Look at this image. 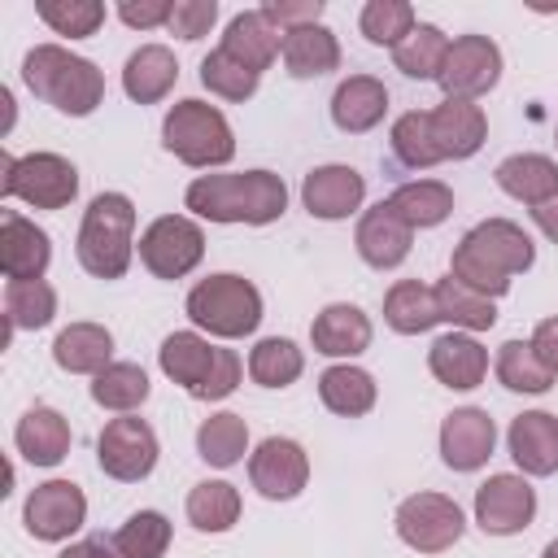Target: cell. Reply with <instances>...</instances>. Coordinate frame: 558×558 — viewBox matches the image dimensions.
I'll return each mask as SVG.
<instances>
[{
  "instance_id": "3957f363",
  "label": "cell",
  "mask_w": 558,
  "mask_h": 558,
  "mask_svg": "<svg viewBox=\"0 0 558 558\" xmlns=\"http://www.w3.org/2000/svg\"><path fill=\"white\" fill-rule=\"evenodd\" d=\"M22 83L65 118H87L105 100V74L96 70V61L61 44H35L22 57Z\"/></svg>"
},
{
  "instance_id": "f35d334b",
  "label": "cell",
  "mask_w": 558,
  "mask_h": 558,
  "mask_svg": "<svg viewBox=\"0 0 558 558\" xmlns=\"http://www.w3.org/2000/svg\"><path fill=\"white\" fill-rule=\"evenodd\" d=\"M305 371V353L288 336H266L248 349V379L262 388H288Z\"/></svg>"
},
{
  "instance_id": "ac0fdd59",
  "label": "cell",
  "mask_w": 558,
  "mask_h": 558,
  "mask_svg": "<svg viewBox=\"0 0 558 558\" xmlns=\"http://www.w3.org/2000/svg\"><path fill=\"white\" fill-rule=\"evenodd\" d=\"M427 118H432V140H436L440 161H466L488 140V118L475 100H449L445 96L436 109H427Z\"/></svg>"
},
{
  "instance_id": "8fae6325",
  "label": "cell",
  "mask_w": 558,
  "mask_h": 558,
  "mask_svg": "<svg viewBox=\"0 0 558 558\" xmlns=\"http://www.w3.org/2000/svg\"><path fill=\"white\" fill-rule=\"evenodd\" d=\"M497 78H501V48L488 35H458L436 74L449 100H480L497 87Z\"/></svg>"
},
{
  "instance_id": "ba28073f",
  "label": "cell",
  "mask_w": 558,
  "mask_h": 558,
  "mask_svg": "<svg viewBox=\"0 0 558 558\" xmlns=\"http://www.w3.org/2000/svg\"><path fill=\"white\" fill-rule=\"evenodd\" d=\"M140 262L153 279H183L205 257V231L187 214H161L140 231Z\"/></svg>"
},
{
  "instance_id": "7dc6e473",
  "label": "cell",
  "mask_w": 558,
  "mask_h": 558,
  "mask_svg": "<svg viewBox=\"0 0 558 558\" xmlns=\"http://www.w3.org/2000/svg\"><path fill=\"white\" fill-rule=\"evenodd\" d=\"M214 22H218V0H174V13H170L166 31L187 39V44H196V39H205L214 31Z\"/></svg>"
},
{
  "instance_id": "816d5d0a",
  "label": "cell",
  "mask_w": 558,
  "mask_h": 558,
  "mask_svg": "<svg viewBox=\"0 0 558 558\" xmlns=\"http://www.w3.org/2000/svg\"><path fill=\"white\" fill-rule=\"evenodd\" d=\"M532 340V349H536V357L554 371V379H558V314H549V318H541L536 323V331L527 336Z\"/></svg>"
},
{
  "instance_id": "6da1fadb",
  "label": "cell",
  "mask_w": 558,
  "mask_h": 558,
  "mask_svg": "<svg viewBox=\"0 0 558 558\" xmlns=\"http://www.w3.org/2000/svg\"><path fill=\"white\" fill-rule=\"evenodd\" d=\"M532 262H536V244H532V235L519 222H510V218H484V222H475L453 244L449 275L462 288L497 301V296L510 292L514 275L532 270Z\"/></svg>"
},
{
  "instance_id": "f1b7e54d",
  "label": "cell",
  "mask_w": 558,
  "mask_h": 558,
  "mask_svg": "<svg viewBox=\"0 0 558 558\" xmlns=\"http://www.w3.org/2000/svg\"><path fill=\"white\" fill-rule=\"evenodd\" d=\"M222 52H231L235 61H244L248 70H270V61L279 57V48H283V35L266 22V13L262 9H244V13H235L231 22H227V31H222V44H218Z\"/></svg>"
},
{
  "instance_id": "7a4b0ae2",
  "label": "cell",
  "mask_w": 558,
  "mask_h": 558,
  "mask_svg": "<svg viewBox=\"0 0 558 558\" xmlns=\"http://www.w3.org/2000/svg\"><path fill=\"white\" fill-rule=\"evenodd\" d=\"M183 205L205 222H244L266 227L288 209V183L275 170H240V174H201L187 183Z\"/></svg>"
},
{
  "instance_id": "9a60e30c",
  "label": "cell",
  "mask_w": 558,
  "mask_h": 558,
  "mask_svg": "<svg viewBox=\"0 0 558 558\" xmlns=\"http://www.w3.org/2000/svg\"><path fill=\"white\" fill-rule=\"evenodd\" d=\"M436 445H440V462L449 471H458V475L480 471L497 449V423L480 405H458L445 414Z\"/></svg>"
},
{
  "instance_id": "4dcf8cb0",
  "label": "cell",
  "mask_w": 558,
  "mask_h": 558,
  "mask_svg": "<svg viewBox=\"0 0 558 558\" xmlns=\"http://www.w3.org/2000/svg\"><path fill=\"white\" fill-rule=\"evenodd\" d=\"M318 401L331 414H340V418H362V414L375 410L379 388H375V375L371 371H362L353 362H336V366H327L318 375Z\"/></svg>"
},
{
  "instance_id": "836d02e7",
  "label": "cell",
  "mask_w": 558,
  "mask_h": 558,
  "mask_svg": "<svg viewBox=\"0 0 558 558\" xmlns=\"http://www.w3.org/2000/svg\"><path fill=\"white\" fill-rule=\"evenodd\" d=\"M493 371H497V384L510 388V392H523V397H541L554 388V371L536 357L532 340H506L493 357Z\"/></svg>"
},
{
  "instance_id": "bcb514c9",
  "label": "cell",
  "mask_w": 558,
  "mask_h": 558,
  "mask_svg": "<svg viewBox=\"0 0 558 558\" xmlns=\"http://www.w3.org/2000/svg\"><path fill=\"white\" fill-rule=\"evenodd\" d=\"M201 83H205L214 96H222V100H248V96L257 92L262 74H257V70H248L244 61H235L231 52L214 48V52L201 61Z\"/></svg>"
},
{
  "instance_id": "4fadbf2b",
  "label": "cell",
  "mask_w": 558,
  "mask_h": 558,
  "mask_svg": "<svg viewBox=\"0 0 558 558\" xmlns=\"http://www.w3.org/2000/svg\"><path fill=\"white\" fill-rule=\"evenodd\" d=\"M22 523L35 541H70L83 523H87V497L74 480H44L31 488L26 506H22Z\"/></svg>"
},
{
  "instance_id": "f907efd6",
  "label": "cell",
  "mask_w": 558,
  "mask_h": 558,
  "mask_svg": "<svg viewBox=\"0 0 558 558\" xmlns=\"http://www.w3.org/2000/svg\"><path fill=\"white\" fill-rule=\"evenodd\" d=\"M170 13H174V0H122V4H118V17H122L131 31L170 26Z\"/></svg>"
},
{
  "instance_id": "7c38bea8",
  "label": "cell",
  "mask_w": 558,
  "mask_h": 558,
  "mask_svg": "<svg viewBox=\"0 0 558 558\" xmlns=\"http://www.w3.org/2000/svg\"><path fill=\"white\" fill-rule=\"evenodd\" d=\"M471 510H475L480 532H488V536H514V532L532 527V519H536V488L527 484V475L501 471V475H488L475 488V506Z\"/></svg>"
},
{
  "instance_id": "c3c4849f",
  "label": "cell",
  "mask_w": 558,
  "mask_h": 558,
  "mask_svg": "<svg viewBox=\"0 0 558 558\" xmlns=\"http://www.w3.org/2000/svg\"><path fill=\"white\" fill-rule=\"evenodd\" d=\"M240 379H244L240 353H235V349H218V353H214V366H209V375H205V384H201L192 397H196V401H222V397H231V392L240 388Z\"/></svg>"
},
{
  "instance_id": "f5cc1de1",
  "label": "cell",
  "mask_w": 558,
  "mask_h": 558,
  "mask_svg": "<svg viewBox=\"0 0 558 558\" xmlns=\"http://www.w3.org/2000/svg\"><path fill=\"white\" fill-rule=\"evenodd\" d=\"M57 558H118V549H113V541H109V536H87V541L65 545Z\"/></svg>"
},
{
  "instance_id": "ffe728a7",
  "label": "cell",
  "mask_w": 558,
  "mask_h": 558,
  "mask_svg": "<svg viewBox=\"0 0 558 558\" xmlns=\"http://www.w3.org/2000/svg\"><path fill=\"white\" fill-rule=\"evenodd\" d=\"M371 336H375V327H371V318H366L353 301H331V305H323V310L314 314V323H310V344H314V353L340 357V362L366 353V349H371Z\"/></svg>"
},
{
  "instance_id": "83f0119b",
  "label": "cell",
  "mask_w": 558,
  "mask_h": 558,
  "mask_svg": "<svg viewBox=\"0 0 558 558\" xmlns=\"http://www.w3.org/2000/svg\"><path fill=\"white\" fill-rule=\"evenodd\" d=\"M384 205L410 231H427V227H440L453 214V187L440 183V179H410V183H397Z\"/></svg>"
},
{
  "instance_id": "ab89813d",
  "label": "cell",
  "mask_w": 558,
  "mask_h": 558,
  "mask_svg": "<svg viewBox=\"0 0 558 558\" xmlns=\"http://www.w3.org/2000/svg\"><path fill=\"white\" fill-rule=\"evenodd\" d=\"M449 44H453V39H449L440 26L418 22V26L392 48V65H397L405 78H436L440 65H445V57H449Z\"/></svg>"
},
{
  "instance_id": "e0dca14e",
  "label": "cell",
  "mask_w": 558,
  "mask_h": 558,
  "mask_svg": "<svg viewBox=\"0 0 558 558\" xmlns=\"http://www.w3.org/2000/svg\"><path fill=\"white\" fill-rule=\"evenodd\" d=\"M506 449L527 480H545L558 471V414L549 410H523L506 427Z\"/></svg>"
},
{
  "instance_id": "e575fe53",
  "label": "cell",
  "mask_w": 558,
  "mask_h": 558,
  "mask_svg": "<svg viewBox=\"0 0 558 558\" xmlns=\"http://www.w3.org/2000/svg\"><path fill=\"white\" fill-rule=\"evenodd\" d=\"M153 384H148V371L140 362H109L100 375H92V401L100 410H113V414H131L148 401Z\"/></svg>"
},
{
  "instance_id": "d6a6232c",
  "label": "cell",
  "mask_w": 558,
  "mask_h": 558,
  "mask_svg": "<svg viewBox=\"0 0 558 558\" xmlns=\"http://www.w3.org/2000/svg\"><path fill=\"white\" fill-rule=\"evenodd\" d=\"M214 353H218V344H209L201 331H170L157 349V366H161L166 379H174L192 397L205 384V375L214 366Z\"/></svg>"
},
{
  "instance_id": "cb8c5ba5",
  "label": "cell",
  "mask_w": 558,
  "mask_h": 558,
  "mask_svg": "<svg viewBox=\"0 0 558 558\" xmlns=\"http://www.w3.org/2000/svg\"><path fill=\"white\" fill-rule=\"evenodd\" d=\"M70 418L52 405H31L13 427V445L31 466H57L70 453Z\"/></svg>"
},
{
  "instance_id": "ee69618b",
  "label": "cell",
  "mask_w": 558,
  "mask_h": 558,
  "mask_svg": "<svg viewBox=\"0 0 558 558\" xmlns=\"http://www.w3.org/2000/svg\"><path fill=\"white\" fill-rule=\"evenodd\" d=\"M35 13L52 35H65V39H87L109 17V9L100 0H39Z\"/></svg>"
},
{
  "instance_id": "7402d4cb",
  "label": "cell",
  "mask_w": 558,
  "mask_h": 558,
  "mask_svg": "<svg viewBox=\"0 0 558 558\" xmlns=\"http://www.w3.org/2000/svg\"><path fill=\"white\" fill-rule=\"evenodd\" d=\"M410 240H414V231L379 201V205H371L362 218H357V231H353V248H357V257L371 266V270H392V266H401L405 257H410Z\"/></svg>"
},
{
  "instance_id": "5b68a950",
  "label": "cell",
  "mask_w": 558,
  "mask_h": 558,
  "mask_svg": "<svg viewBox=\"0 0 558 558\" xmlns=\"http://www.w3.org/2000/svg\"><path fill=\"white\" fill-rule=\"evenodd\" d=\"M161 144L192 170H214L235 157V131L209 100H174L161 118Z\"/></svg>"
},
{
  "instance_id": "9c48e42d",
  "label": "cell",
  "mask_w": 558,
  "mask_h": 558,
  "mask_svg": "<svg viewBox=\"0 0 558 558\" xmlns=\"http://www.w3.org/2000/svg\"><path fill=\"white\" fill-rule=\"evenodd\" d=\"M392 527H397L401 545H410L414 554H445V549H453L462 541L466 514L445 493H410L397 506Z\"/></svg>"
},
{
  "instance_id": "7bdbcfd3",
  "label": "cell",
  "mask_w": 558,
  "mask_h": 558,
  "mask_svg": "<svg viewBox=\"0 0 558 558\" xmlns=\"http://www.w3.org/2000/svg\"><path fill=\"white\" fill-rule=\"evenodd\" d=\"M388 144H392V157H397L401 166H410V170H427V166L440 161L436 140H432V118H427V109L401 113V118L392 122V131H388Z\"/></svg>"
},
{
  "instance_id": "2e32d148",
  "label": "cell",
  "mask_w": 558,
  "mask_h": 558,
  "mask_svg": "<svg viewBox=\"0 0 558 558\" xmlns=\"http://www.w3.org/2000/svg\"><path fill=\"white\" fill-rule=\"evenodd\" d=\"M366 201V179L353 170V166H314L305 179H301V205L310 209V218H323V222H340L349 214H357Z\"/></svg>"
},
{
  "instance_id": "11a10c76",
  "label": "cell",
  "mask_w": 558,
  "mask_h": 558,
  "mask_svg": "<svg viewBox=\"0 0 558 558\" xmlns=\"http://www.w3.org/2000/svg\"><path fill=\"white\" fill-rule=\"evenodd\" d=\"M541 558H558V536H554V541H549V545L541 549Z\"/></svg>"
},
{
  "instance_id": "5bb4252c",
  "label": "cell",
  "mask_w": 558,
  "mask_h": 558,
  "mask_svg": "<svg viewBox=\"0 0 558 558\" xmlns=\"http://www.w3.org/2000/svg\"><path fill=\"white\" fill-rule=\"evenodd\" d=\"M248 484L266 501H292L310 484V453L292 436H266L248 453Z\"/></svg>"
},
{
  "instance_id": "681fc988",
  "label": "cell",
  "mask_w": 558,
  "mask_h": 558,
  "mask_svg": "<svg viewBox=\"0 0 558 558\" xmlns=\"http://www.w3.org/2000/svg\"><path fill=\"white\" fill-rule=\"evenodd\" d=\"M262 13H266V22L279 35H288V31H301V26L323 22V0H266Z\"/></svg>"
},
{
  "instance_id": "f546056e",
  "label": "cell",
  "mask_w": 558,
  "mask_h": 558,
  "mask_svg": "<svg viewBox=\"0 0 558 558\" xmlns=\"http://www.w3.org/2000/svg\"><path fill=\"white\" fill-rule=\"evenodd\" d=\"M279 57H283V65H288L292 78H323V74L340 70V39H336L331 26L314 22V26L288 31Z\"/></svg>"
},
{
  "instance_id": "8d00e7d4",
  "label": "cell",
  "mask_w": 558,
  "mask_h": 558,
  "mask_svg": "<svg viewBox=\"0 0 558 558\" xmlns=\"http://www.w3.org/2000/svg\"><path fill=\"white\" fill-rule=\"evenodd\" d=\"M436 288V310H440V323H449L453 331H488L493 323H497V305L488 301V296H480V292H471V288H462L453 275H445V279H436L432 283Z\"/></svg>"
},
{
  "instance_id": "277c9868",
  "label": "cell",
  "mask_w": 558,
  "mask_h": 558,
  "mask_svg": "<svg viewBox=\"0 0 558 558\" xmlns=\"http://www.w3.org/2000/svg\"><path fill=\"white\" fill-rule=\"evenodd\" d=\"M74 253L92 279H122L135 257V201L126 192L92 196L78 222Z\"/></svg>"
},
{
  "instance_id": "44dd1931",
  "label": "cell",
  "mask_w": 558,
  "mask_h": 558,
  "mask_svg": "<svg viewBox=\"0 0 558 558\" xmlns=\"http://www.w3.org/2000/svg\"><path fill=\"white\" fill-rule=\"evenodd\" d=\"M427 371L436 375V384H445L453 392H471L488 375V349L471 331H445L427 349Z\"/></svg>"
},
{
  "instance_id": "484cf974",
  "label": "cell",
  "mask_w": 558,
  "mask_h": 558,
  "mask_svg": "<svg viewBox=\"0 0 558 558\" xmlns=\"http://www.w3.org/2000/svg\"><path fill=\"white\" fill-rule=\"evenodd\" d=\"M179 83V61L166 44H140L122 65V92L135 105H157Z\"/></svg>"
},
{
  "instance_id": "52a82bcc",
  "label": "cell",
  "mask_w": 558,
  "mask_h": 558,
  "mask_svg": "<svg viewBox=\"0 0 558 558\" xmlns=\"http://www.w3.org/2000/svg\"><path fill=\"white\" fill-rule=\"evenodd\" d=\"M0 196L26 201L31 209H65L78 196V166L61 153H4Z\"/></svg>"
},
{
  "instance_id": "8992f818",
  "label": "cell",
  "mask_w": 558,
  "mask_h": 558,
  "mask_svg": "<svg viewBox=\"0 0 558 558\" xmlns=\"http://www.w3.org/2000/svg\"><path fill=\"white\" fill-rule=\"evenodd\" d=\"M183 310H187V318L201 331H209L218 340H244L262 323V292H257L253 279L231 275V270H218V275L201 279L187 292Z\"/></svg>"
},
{
  "instance_id": "603a6c76",
  "label": "cell",
  "mask_w": 558,
  "mask_h": 558,
  "mask_svg": "<svg viewBox=\"0 0 558 558\" xmlns=\"http://www.w3.org/2000/svg\"><path fill=\"white\" fill-rule=\"evenodd\" d=\"M388 113V87L375 78V74H349L336 83L331 92V122L344 131V135H362V131H375Z\"/></svg>"
},
{
  "instance_id": "db71d44e",
  "label": "cell",
  "mask_w": 558,
  "mask_h": 558,
  "mask_svg": "<svg viewBox=\"0 0 558 558\" xmlns=\"http://www.w3.org/2000/svg\"><path fill=\"white\" fill-rule=\"evenodd\" d=\"M532 222H536V231H541L549 244H558V196L545 201V205H536V209H532Z\"/></svg>"
},
{
  "instance_id": "74e56055",
  "label": "cell",
  "mask_w": 558,
  "mask_h": 558,
  "mask_svg": "<svg viewBox=\"0 0 558 558\" xmlns=\"http://www.w3.org/2000/svg\"><path fill=\"white\" fill-rule=\"evenodd\" d=\"M196 453L209 466H218V471L235 466L248 453V423L240 414H231V410H218V414L201 418V427H196Z\"/></svg>"
},
{
  "instance_id": "1f68e13d",
  "label": "cell",
  "mask_w": 558,
  "mask_h": 558,
  "mask_svg": "<svg viewBox=\"0 0 558 558\" xmlns=\"http://www.w3.org/2000/svg\"><path fill=\"white\" fill-rule=\"evenodd\" d=\"M384 323L397 331V336H423L440 323V310H436V288L423 283V279H397L388 292H384Z\"/></svg>"
},
{
  "instance_id": "d4e9b609",
  "label": "cell",
  "mask_w": 558,
  "mask_h": 558,
  "mask_svg": "<svg viewBox=\"0 0 558 558\" xmlns=\"http://www.w3.org/2000/svg\"><path fill=\"white\" fill-rule=\"evenodd\" d=\"M493 179L510 201H519L527 209L558 196V161L545 157V153H510V157L497 161Z\"/></svg>"
},
{
  "instance_id": "f6af8a7d",
  "label": "cell",
  "mask_w": 558,
  "mask_h": 558,
  "mask_svg": "<svg viewBox=\"0 0 558 558\" xmlns=\"http://www.w3.org/2000/svg\"><path fill=\"white\" fill-rule=\"evenodd\" d=\"M414 26H418V13L405 0H366L357 13V31L379 48H397Z\"/></svg>"
},
{
  "instance_id": "60d3db41",
  "label": "cell",
  "mask_w": 558,
  "mask_h": 558,
  "mask_svg": "<svg viewBox=\"0 0 558 558\" xmlns=\"http://www.w3.org/2000/svg\"><path fill=\"white\" fill-rule=\"evenodd\" d=\"M57 314V292L48 279H22L4 283V323L9 331H39Z\"/></svg>"
},
{
  "instance_id": "30bf717a",
  "label": "cell",
  "mask_w": 558,
  "mask_h": 558,
  "mask_svg": "<svg viewBox=\"0 0 558 558\" xmlns=\"http://www.w3.org/2000/svg\"><path fill=\"white\" fill-rule=\"evenodd\" d=\"M157 432L135 418V414H122V418H109L96 436V462L109 480L118 484H140L153 475L157 466Z\"/></svg>"
},
{
  "instance_id": "d6986e66",
  "label": "cell",
  "mask_w": 558,
  "mask_h": 558,
  "mask_svg": "<svg viewBox=\"0 0 558 558\" xmlns=\"http://www.w3.org/2000/svg\"><path fill=\"white\" fill-rule=\"evenodd\" d=\"M48 262H52V240H48V231L9 209V214L0 218V270H4V279H9V283L44 279Z\"/></svg>"
},
{
  "instance_id": "b9f144b4",
  "label": "cell",
  "mask_w": 558,
  "mask_h": 558,
  "mask_svg": "<svg viewBox=\"0 0 558 558\" xmlns=\"http://www.w3.org/2000/svg\"><path fill=\"white\" fill-rule=\"evenodd\" d=\"M170 519L161 510H135L109 541L118 549V558H161L170 549Z\"/></svg>"
},
{
  "instance_id": "d590c367",
  "label": "cell",
  "mask_w": 558,
  "mask_h": 558,
  "mask_svg": "<svg viewBox=\"0 0 558 558\" xmlns=\"http://www.w3.org/2000/svg\"><path fill=\"white\" fill-rule=\"evenodd\" d=\"M240 488L235 484H227V480H201V484H192V493H187V523L196 527V532H231L235 527V519H240Z\"/></svg>"
},
{
  "instance_id": "4316f807",
  "label": "cell",
  "mask_w": 558,
  "mask_h": 558,
  "mask_svg": "<svg viewBox=\"0 0 558 558\" xmlns=\"http://www.w3.org/2000/svg\"><path fill=\"white\" fill-rule=\"evenodd\" d=\"M52 362L65 375H100L113 362V331L105 323H70L52 340Z\"/></svg>"
}]
</instances>
